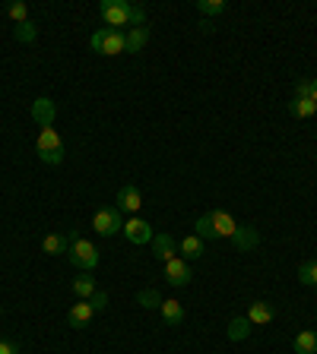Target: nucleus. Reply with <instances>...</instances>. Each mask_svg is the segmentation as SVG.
<instances>
[{"label":"nucleus","mask_w":317,"mask_h":354,"mask_svg":"<svg viewBox=\"0 0 317 354\" xmlns=\"http://www.w3.org/2000/svg\"><path fill=\"white\" fill-rule=\"evenodd\" d=\"M70 234V250H67V260L76 266L80 272H92L99 266V250L92 240H86L83 234H76V231H67Z\"/></svg>","instance_id":"7ed1b4c3"},{"label":"nucleus","mask_w":317,"mask_h":354,"mask_svg":"<svg viewBox=\"0 0 317 354\" xmlns=\"http://www.w3.org/2000/svg\"><path fill=\"white\" fill-rule=\"evenodd\" d=\"M165 279H168V285H172V288H181V285H187V281L193 279L187 260H181V256L168 260V263H165Z\"/></svg>","instance_id":"9d476101"},{"label":"nucleus","mask_w":317,"mask_h":354,"mask_svg":"<svg viewBox=\"0 0 317 354\" xmlns=\"http://www.w3.org/2000/svg\"><path fill=\"white\" fill-rule=\"evenodd\" d=\"M102 19H105V29H121L124 25H146V10L140 3H130V0H102L99 7Z\"/></svg>","instance_id":"f03ea898"},{"label":"nucleus","mask_w":317,"mask_h":354,"mask_svg":"<svg viewBox=\"0 0 317 354\" xmlns=\"http://www.w3.org/2000/svg\"><path fill=\"white\" fill-rule=\"evenodd\" d=\"M146 42H150V29H146V25L130 29V32H127V54H140V51L146 48Z\"/></svg>","instance_id":"a211bd4d"},{"label":"nucleus","mask_w":317,"mask_h":354,"mask_svg":"<svg viewBox=\"0 0 317 354\" xmlns=\"http://www.w3.org/2000/svg\"><path fill=\"white\" fill-rule=\"evenodd\" d=\"M158 313H162V323H165V326H181L184 323V304L181 301H162Z\"/></svg>","instance_id":"dca6fc26"},{"label":"nucleus","mask_w":317,"mask_h":354,"mask_svg":"<svg viewBox=\"0 0 317 354\" xmlns=\"http://www.w3.org/2000/svg\"><path fill=\"white\" fill-rule=\"evenodd\" d=\"M203 253H207V244H203L197 234H184V238L178 240V256H181V260H200Z\"/></svg>","instance_id":"f8f14e48"},{"label":"nucleus","mask_w":317,"mask_h":354,"mask_svg":"<svg viewBox=\"0 0 317 354\" xmlns=\"http://www.w3.org/2000/svg\"><path fill=\"white\" fill-rule=\"evenodd\" d=\"M0 354H19V345L16 342H3V338H0Z\"/></svg>","instance_id":"c85d7f7f"},{"label":"nucleus","mask_w":317,"mask_h":354,"mask_svg":"<svg viewBox=\"0 0 317 354\" xmlns=\"http://www.w3.org/2000/svg\"><path fill=\"white\" fill-rule=\"evenodd\" d=\"M137 301H140L146 310H156V307H162V297H158V291H140V294H137Z\"/></svg>","instance_id":"bb28decb"},{"label":"nucleus","mask_w":317,"mask_h":354,"mask_svg":"<svg viewBox=\"0 0 317 354\" xmlns=\"http://www.w3.org/2000/svg\"><path fill=\"white\" fill-rule=\"evenodd\" d=\"M295 99L317 101V76H311V79H298V83H295Z\"/></svg>","instance_id":"4be33fe9"},{"label":"nucleus","mask_w":317,"mask_h":354,"mask_svg":"<svg viewBox=\"0 0 317 354\" xmlns=\"http://www.w3.org/2000/svg\"><path fill=\"white\" fill-rule=\"evenodd\" d=\"M152 256H156L158 263L165 266L168 260H175V256H178V240L172 238V234H165V231H162L158 238H152Z\"/></svg>","instance_id":"9b49d317"},{"label":"nucleus","mask_w":317,"mask_h":354,"mask_svg":"<svg viewBox=\"0 0 317 354\" xmlns=\"http://www.w3.org/2000/svg\"><path fill=\"white\" fill-rule=\"evenodd\" d=\"M95 291H99V285H95V279H92L89 272H80L73 279V294L80 297V301H89Z\"/></svg>","instance_id":"f3484780"},{"label":"nucleus","mask_w":317,"mask_h":354,"mask_svg":"<svg viewBox=\"0 0 317 354\" xmlns=\"http://www.w3.org/2000/svg\"><path fill=\"white\" fill-rule=\"evenodd\" d=\"M95 316V310H92V304L89 301H80V304H73L70 307V313H67V323L73 326V329H83L86 323Z\"/></svg>","instance_id":"2eb2a0df"},{"label":"nucleus","mask_w":317,"mask_h":354,"mask_svg":"<svg viewBox=\"0 0 317 354\" xmlns=\"http://www.w3.org/2000/svg\"><path fill=\"white\" fill-rule=\"evenodd\" d=\"M121 228H124V215H121L117 206L95 209V215H92V231H95V234H102V238H115V234H121Z\"/></svg>","instance_id":"423d86ee"},{"label":"nucleus","mask_w":317,"mask_h":354,"mask_svg":"<svg viewBox=\"0 0 317 354\" xmlns=\"http://www.w3.org/2000/svg\"><path fill=\"white\" fill-rule=\"evenodd\" d=\"M70 250V234H45L42 238V253H48V256H60V253H67Z\"/></svg>","instance_id":"4468645a"},{"label":"nucleus","mask_w":317,"mask_h":354,"mask_svg":"<svg viewBox=\"0 0 317 354\" xmlns=\"http://www.w3.org/2000/svg\"><path fill=\"white\" fill-rule=\"evenodd\" d=\"M35 38H38V29H35V23L29 19V23H19L16 25V42H23V45H32Z\"/></svg>","instance_id":"b1692460"},{"label":"nucleus","mask_w":317,"mask_h":354,"mask_svg":"<svg viewBox=\"0 0 317 354\" xmlns=\"http://www.w3.org/2000/svg\"><path fill=\"white\" fill-rule=\"evenodd\" d=\"M248 320H250V326H267V323L276 320V307L270 304V301H254L248 310Z\"/></svg>","instance_id":"ddd939ff"},{"label":"nucleus","mask_w":317,"mask_h":354,"mask_svg":"<svg viewBox=\"0 0 317 354\" xmlns=\"http://www.w3.org/2000/svg\"><path fill=\"white\" fill-rule=\"evenodd\" d=\"M35 152H38V158H42L45 165H60V162H64V140L58 136V130H54V127H45V130H38Z\"/></svg>","instance_id":"39448f33"},{"label":"nucleus","mask_w":317,"mask_h":354,"mask_svg":"<svg viewBox=\"0 0 317 354\" xmlns=\"http://www.w3.org/2000/svg\"><path fill=\"white\" fill-rule=\"evenodd\" d=\"M32 121L38 124V130H45V127H54V121H58V105H54L48 95L35 99L32 101Z\"/></svg>","instance_id":"6e6552de"},{"label":"nucleus","mask_w":317,"mask_h":354,"mask_svg":"<svg viewBox=\"0 0 317 354\" xmlns=\"http://www.w3.org/2000/svg\"><path fill=\"white\" fill-rule=\"evenodd\" d=\"M197 10L203 16H222L226 13V0H197Z\"/></svg>","instance_id":"5701e85b"},{"label":"nucleus","mask_w":317,"mask_h":354,"mask_svg":"<svg viewBox=\"0 0 317 354\" xmlns=\"http://www.w3.org/2000/svg\"><path fill=\"white\" fill-rule=\"evenodd\" d=\"M285 108H289V114L301 117V121H308V117L317 114V101H311V99H295V95H292V101H289Z\"/></svg>","instance_id":"aec40b11"},{"label":"nucleus","mask_w":317,"mask_h":354,"mask_svg":"<svg viewBox=\"0 0 317 354\" xmlns=\"http://www.w3.org/2000/svg\"><path fill=\"white\" fill-rule=\"evenodd\" d=\"M7 16L10 19H13V23H29V7H25V3H23V0H16V3H10V7H7Z\"/></svg>","instance_id":"393cba45"},{"label":"nucleus","mask_w":317,"mask_h":354,"mask_svg":"<svg viewBox=\"0 0 317 354\" xmlns=\"http://www.w3.org/2000/svg\"><path fill=\"white\" fill-rule=\"evenodd\" d=\"M117 209L121 212H130V215H137L143 209V193H140V187H134V184H124V187L117 190Z\"/></svg>","instance_id":"1a4fd4ad"},{"label":"nucleus","mask_w":317,"mask_h":354,"mask_svg":"<svg viewBox=\"0 0 317 354\" xmlns=\"http://www.w3.org/2000/svg\"><path fill=\"white\" fill-rule=\"evenodd\" d=\"M295 354H317V332L314 329H301L292 342Z\"/></svg>","instance_id":"6ab92c4d"},{"label":"nucleus","mask_w":317,"mask_h":354,"mask_svg":"<svg viewBox=\"0 0 317 354\" xmlns=\"http://www.w3.org/2000/svg\"><path fill=\"white\" fill-rule=\"evenodd\" d=\"M89 48L95 54H105V58L127 54V32H121V29H99V32H92Z\"/></svg>","instance_id":"20e7f679"},{"label":"nucleus","mask_w":317,"mask_h":354,"mask_svg":"<svg viewBox=\"0 0 317 354\" xmlns=\"http://www.w3.org/2000/svg\"><path fill=\"white\" fill-rule=\"evenodd\" d=\"M121 234H124L130 244H137V247H140V244H152V238H156V234H152V225L146 222V218H137V215L127 218Z\"/></svg>","instance_id":"0eeeda50"},{"label":"nucleus","mask_w":317,"mask_h":354,"mask_svg":"<svg viewBox=\"0 0 317 354\" xmlns=\"http://www.w3.org/2000/svg\"><path fill=\"white\" fill-rule=\"evenodd\" d=\"M89 304H92V310H95V313L108 310V291H95V294L89 297Z\"/></svg>","instance_id":"cd10ccee"},{"label":"nucleus","mask_w":317,"mask_h":354,"mask_svg":"<svg viewBox=\"0 0 317 354\" xmlns=\"http://www.w3.org/2000/svg\"><path fill=\"white\" fill-rule=\"evenodd\" d=\"M197 238L207 244V240H235L238 250H254L260 244V234L248 225H238L235 215H228L226 209H209L197 218Z\"/></svg>","instance_id":"f257e3e1"},{"label":"nucleus","mask_w":317,"mask_h":354,"mask_svg":"<svg viewBox=\"0 0 317 354\" xmlns=\"http://www.w3.org/2000/svg\"><path fill=\"white\" fill-rule=\"evenodd\" d=\"M248 336H250V320L248 316H235V320L228 323V338H232V342H244Z\"/></svg>","instance_id":"412c9836"},{"label":"nucleus","mask_w":317,"mask_h":354,"mask_svg":"<svg viewBox=\"0 0 317 354\" xmlns=\"http://www.w3.org/2000/svg\"><path fill=\"white\" fill-rule=\"evenodd\" d=\"M298 281H301V285H317V260H314V263H301Z\"/></svg>","instance_id":"a878e982"}]
</instances>
